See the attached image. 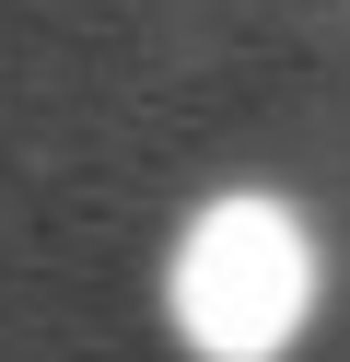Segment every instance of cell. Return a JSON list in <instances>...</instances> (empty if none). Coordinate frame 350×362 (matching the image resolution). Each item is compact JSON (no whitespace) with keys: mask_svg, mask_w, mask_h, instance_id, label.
<instances>
[{"mask_svg":"<svg viewBox=\"0 0 350 362\" xmlns=\"http://www.w3.org/2000/svg\"><path fill=\"white\" fill-rule=\"evenodd\" d=\"M315 304V245L280 199H222L175 245V327L210 362H269Z\"/></svg>","mask_w":350,"mask_h":362,"instance_id":"cell-1","label":"cell"}]
</instances>
